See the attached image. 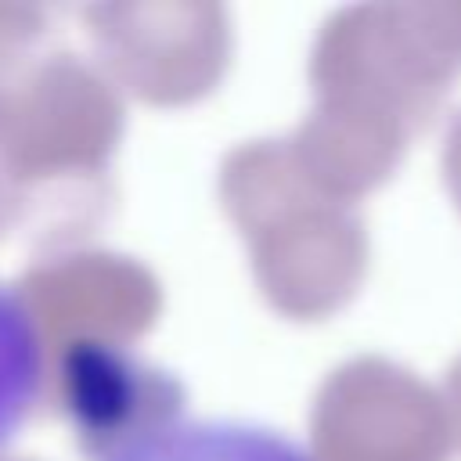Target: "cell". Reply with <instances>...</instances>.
Returning <instances> with one entry per match:
<instances>
[{
  "label": "cell",
  "mask_w": 461,
  "mask_h": 461,
  "mask_svg": "<svg viewBox=\"0 0 461 461\" xmlns=\"http://www.w3.org/2000/svg\"><path fill=\"white\" fill-rule=\"evenodd\" d=\"M108 461H310L285 436L227 418L166 421L126 439Z\"/></svg>",
  "instance_id": "1"
},
{
  "label": "cell",
  "mask_w": 461,
  "mask_h": 461,
  "mask_svg": "<svg viewBox=\"0 0 461 461\" xmlns=\"http://www.w3.org/2000/svg\"><path fill=\"white\" fill-rule=\"evenodd\" d=\"M43 382V346L29 306L0 285V447L18 432Z\"/></svg>",
  "instance_id": "2"
}]
</instances>
